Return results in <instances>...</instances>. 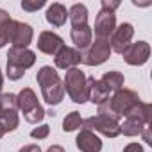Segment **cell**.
Masks as SVG:
<instances>
[{"label": "cell", "instance_id": "6da1fadb", "mask_svg": "<svg viewBox=\"0 0 152 152\" xmlns=\"http://www.w3.org/2000/svg\"><path fill=\"white\" fill-rule=\"evenodd\" d=\"M140 102H141V99L136 91L122 88V90L115 91L111 99H107L104 104L99 106V115H106V116H111L113 120L120 122V118H125Z\"/></svg>", "mask_w": 152, "mask_h": 152}, {"label": "cell", "instance_id": "7a4b0ae2", "mask_svg": "<svg viewBox=\"0 0 152 152\" xmlns=\"http://www.w3.org/2000/svg\"><path fill=\"white\" fill-rule=\"evenodd\" d=\"M36 81L41 88V95L48 106H59L64 99V86L56 68L45 64L38 70Z\"/></svg>", "mask_w": 152, "mask_h": 152}, {"label": "cell", "instance_id": "3957f363", "mask_svg": "<svg viewBox=\"0 0 152 152\" xmlns=\"http://www.w3.org/2000/svg\"><path fill=\"white\" fill-rule=\"evenodd\" d=\"M152 118V106L140 102L120 124V134L125 136H140L147 125H150Z\"/></svg>", "mask_w": 152, "mask_h": 152}, {"label": "cell", "instance_id": "277c9868", "mask_svg": "<svg viewBox=\"0 0 152 152\" xmlns=\"http://www.w3.org/2000/svg\"><path fill=\"white\" fill-rule=\"evenodd\" d=\"M36 63V54L29 48H15L11 47L7 52V70L6 75L9 81H18L23 77L25 70H29Z\"/></svg>", "mask_w": 152, "mask_h": 152}, {"label": "cell", "instance_id": "5b68a950", "mask_svg": "<svg viewBox=\"0 0 152 152\" xmlns=\"http://www.w3.org/2000/svg\"><path fill=\"white\" fill-rule=\"evenodd\" d=\"M86 79L88 77L84 75V72L79 70V68L66 70L63 86H64V91L68 93V97L72 99V102H75V104L88 102V84H86Z\"/></svg>", "mask_w": 152, "mask_h": 152}, {"label": "cell", "instance_id": "8992f818", "mask_svg": "<svg viewBox=\"0 0 152 152\" xmlns=\"http://www.w3.org/2000/svg\"><path fill=\"white\" fill-rule=\"evenodd\" d=\"M16 100H18V109L23 113V118L25 122L29 124H38L45 118V109L41 107L36 93L31 90V88H23L18 95H16Z\"/></svg>", "mask_w": 152, "mask_h": 152}, {"label": "cell", "instance_id": "52a82bcc", "mask_svg": "<svg viewBox=\"0 0 152 152\" xmlns=\"http://www.w3.org/2000/svg\"><path fill=\"white\" fill-rule=\"evenodd\" d=\"M0 124L6 132L16 131L20 118H18V100L15 93H2L0 95Z\"/></svg>", "mask_w": 152, "mask_h": 152}, {"label": "cell", "instance_id": "ba28073f", "mask_svg": "<svg viewBox=\"0 0 152 152\" xmlns=\"http://www.w3.org/2000/svg\"><path fill=\"white\" fill-rule=\"evenodd\" d=\"M109 56H111L109 41L95 38V41H91L90 47L81 52V63H84L86 66H99V64L106 63L109 59Z\"/></svg>", "mask_w": 152, "mask_h": 152}, {"label": "cell", "instance_id": "9c48e42d", "mask_svg": "<svg viewBox=\"0 0 152 152\" xmlns=\"http://www.w3.org/2000/svg\"><path fill=\"white\" fill-rule=\"evenodd\" d=\"M83 125H84V129L100 132L106 138L120 136V122H116V120H113L111 116H106V115L97 113L95 116H90V118L83 120Z\"/></svg>", "mask_w": 152, "mask_h": 152}, {"label": "cell", "instance_id": "30bf717a", "mask_svg": "<svg viewBox=\"0 0 152 152\" xmlns=\"http://www.w3.org/2000/svg\"><path fill=\"white\" fill-rule=\"evenodd\" d=\"M134 36V27L131 23H120L113 34L109 36V47H111V52H116V54H122L129 45H131V39Z\"/></svg>", "mask_w": 152, "mask_h": 152}, {"label": "cell", "instance_id": "8fae6325", "mask_svg": "<svg viewBox=\"0 0 152 152\" xmlns=\"http://www.w3.org/2000/svg\"><path fill=\"white\" fill-rule=\"evenodd\" d=\"M124 61L131 66H141L148 61L150 57V45L147 41H136V43H131L124 52Z\"/></svg>", "mask_w": 152, "mask_h": 152}, {"label": "cell", "instance_id": "7c38bea8", "mask_svg": "<svg viewBox=\"0 0 152 152\" xmlns=\"http://www.w3.org/2000/svg\"><path fill=\"white\" fill-rule=\"evenodd\" d=\"M32 38H34V31H32V27H31L29 23L13 20L9 43H11L15 48H27V47L32 43Z\"/></svg>", "mask_w": 152, "mask_h": 152}, {"label": "cell", "instance_id": "4fadbf2b", "mask_svg": "<svg viewBox=\"0 0 152 152\" xmlns=\"http://www.w3.org/2000/svg\"><path fill=\"white\" fill-rule=\"evenodd\" d=\"M95 36L100 39H109V36L113 34V31L116 29V15L111 11H104L100 9L97 18H95Z\"/></svg>", "mask_w": 152, "mask_h": 152}, {"label": "cell", "instance_id": "5bb4252c", "mask_svg": "<svg viewBox=\"0 0 152 152\" xmlns=\"http://www.w3.org/2000/svg\"><path fill=\"white\" fill-rule=\"evenodd\" d=\"M38 50L47 54V56H56L63 47H64V41L59 34L52 32V31H43L39 32V38H38Z\"/></svg>", "mask_w": 152, "mask_h": 152}, {"label": "cell", "instance_id": "9a60e30c", "mask_svg": "<svg viewBox=\"0 0 152 152\" xmlns=\"http://www.w3.org/2000/svg\"><path fill=\"white\" fill-rule=\"evenodd\" d=\"M54 63L57 68L61 70H70V68H77V64L81 63V52L77 48L72 47H63L56 56H54Z\"/></svg>", "mask_w": 152, "mask_h": 152}, {"label": "cell", "instance_id": "2e32d148", "mask_svg": "<svg viewBox=\"0 0 152 152\" xmlns=\"http://www.w3.org/2000/svg\"><path fill=\"white\" fill-rule=\"evenodd\" d=\"M86 84H88V100L93 102L95 106H100V104H104V102L109 99L111 91L107 90V86H106L100 79L88 77V79H86Z\"/></svg>", "mask_w": 152, "mask_h": 152}, {"label": "cell", "instance_id": "e0dca14e", "mask_svg": "<svg viewBox=\"0 0 152 152\" xmlns=\"http://www.w3.org/2000/svg\"><path fill=\"white\" fill-rule=\"evenodd\" d=\"M75 145L81 152H100L102 148V141L100 138L93 132V131H88V129H83L77 138H75Z\"/></svg>", "mask_w": 152, "mask_h": 152}, {"label": "cell", "instance_id": "ac0fdd59", "mask_svg": "<svg viewBox=\"0 0 152 152\" xmlns=\"http://www.w3.org/2000/svg\"><path fill=\"white\" fill-rule=\"evenodd\" d=\"M91 36H93V32H91V27H90V25L72 27V31H70V38H72L73 45L77 47L79 52H83V50H86V48L90 47V43L93 41Z\"/></svg>", "mask_w": 152, "mask_h": 152}, {"label": "cell", "instance_id": "d6986e66", "mask_svg": "<svg viewBox=\"0 0 152 152\" xmlns=\"http://www.w3.org/2000/svg\"><path fill=\"white\" fill-rule=\"evenodd\" d=\"M45 18H47V22H48L50 25H54V27H63V25L66 23V20H68V11H66V7H64L63 4L54 2L52 6H48Z\"/></svg>", "mask_w": 152, "mask_h": 152}, {"label": "cell", "instance_id": "ffe728a7", "mask_svg": "<svg viewBox=\"0 0 152 152\" xmlns=\"http://www.w3.org/2000/svg\"><path fill=\"white\" fill-rule=\"evenodd\" d=\"M68 20L72 22V27L88 25V7L84 4H73L68 9Z\"/></svg>", "mask_w": 152, "mask_h": 152}, {"label": "cell", "instance_id": "44dd1931", "mask_svg": "<svg viewBox=\"0 0 152 152\" xmlns=\"http://www.w3.org/2000/svg\"><path fill=\"white\" fill-rule=\"evenodd\" d=\"M100 81L107 86V90H109L111 93H115V91H118V90L124 88L125 77H124V73H120V72H116V70H111V72H106V73L102 75Z\"/></svg>", "mask_w": 152, "mask_h": 152}, {"label": "cell", "instance_id": "7402d4cb", "mask_svg": "<svg viewBox=\"0 0 152 152\" xmlns=\"http://www.w3.org/2000/svg\"><path fill=\"white\" fill-rule=\"evenodd\" d=\"M11 25H13V18L9 16V13L4 11V9H0V48L9 43Z\"/></svg>", "mask_w": 152, "mask_h": 152}, {"label": "cell", "instance_id": "603a6c76", "mask_svg": "<svg viewBox=\"0 0 152 152\" xmlns=\"http://www.w3.org/2000/svg\"><path fill=\"white\" fill-rule=\"evenodd\" d=\"M81 125H83V116H81L79 111L68 113V115L64 116V120H63V131H64V132L77 131V129H81Z\"/></svg>", "mask_w": 152, "mask_h": 152}, {"label": "cell", "instance_id": "cb8c5ba5", "mask_svg": "<svg viewBox=\"0 0 152 152\" xmlns=\"http://www.w3.org/2000/svg\"><path fill=\"white\" fill-rule=\"evenodd\" d=\"M43 6H45V0H22V9L29 11V13H34V11L41 9Z\"/></svg>", "mask_w": 152, "mask_h": 152}, {"label": "cell", "instance_id": "d4e9b609", "mask_svg": "<svg viewBox=\"0 0 152 152\" xmlns=\"http://www.w3.org/2000/svg\"><path fill=\"white\" fill-rule=\"evenodd\" d=\"M48 132H50V127L47 124H43V125H38L36 129L31 131V138H34V140H45L48 136Z\"/></svg>", "mask_w": 152, "mask_h": 152}, {"label": "cell", "instance_id": "484cf974", "mask_svg": "<svg viewBox=\"0 0 152 152\" xmlns=\"http://www.w3.org/2000/svg\"><path fill=\"white\" fill-rule=\"evenodd\" d=\"M118 7H120V0H102V9L104 11L115 13Z\"/></svg>", "mask_w": 152, "mask_h": 152}, {"label": "cell", "instance_id": "4316f807", "mask_svg": "<svg viewBox=\"0 0 152 152\" xmlns=\"http://www.w3.org/2000/svg\"><path fill=\"white\" fill-rule=\"evenodd\" d=\"M124 152H143V147L140 143H127L124 147Z\"/></svg>", "mask_w": 152, "mask_h": 152}, {"label": "cell", "instance_id": "83f0119b", "mask_svg": "<svg viewBox=\"0 0 152 152\" xmlns=\"http://www.w3.org/2000/svg\"><path fill=\"white\" fill-rule=\"evenodd\" d=\"M18 152H41V148H39V145H25Z\"/></svg>", "mask_w": 152, "mask_h": 152}, {"label": "cell", "instance_id": "f1b7e54d", "mask_svg": "<svg viewBox=\"0 0 152 152\" xmlns=\"http://www.w3.org/2000/svg\"><path fill=\"white\" fill-rule=\"evenodd\" d=\"M47 152H66L61 145H50L48 148H47Z\"/></svg>", "mask_w": 152, "mask_h": 152}, {"label": "cell", "instance_id": "f546056e", "mask_svg": "<svg viewBox=\"0 0 152 152\" xmlns=\"http://www.w3.org/2000/svg\"><path fill=\"white\" fill-rule=\"evenodd\" d=\"M2 86H4V77H2V70H0V95H2Z\"/></svg>", "mask_w": 152, "mask_h": 152}, {"label": "cell", "instance_id": "4dcf8cb0", "mask_svg": "<svg viewBox=\"0 0 152 152\" xmlns=\"http://www.w3.org/2000/svg\"><path fill=\"white\" fill-rule=\"evenodd\" d=\"M6 134V131H4V127H2V124H0V138H2Z\"/></svg>", "mask_w": 152, "mask_h": 152}]
</instances>
